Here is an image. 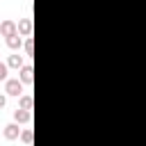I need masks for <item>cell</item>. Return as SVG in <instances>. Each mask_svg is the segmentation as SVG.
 Segmentation results:
<instances>
[{
  "label": "cell",
  "mask_w": 146,
  "mask_h": 146,
  "mask_svg": "<svg viewBox=\"0 0 146 146\" xmlns=\"http://www.w3.org/2000/svg\"><path fill=\"white\" fill-rule=\"evenodd\" d=\"M5 91L9 94V96H23V82L18 80V78H9V80H5Z\"/></svg>",
  "instance_id": "obj_1"
},
{
  "label": "cell",
  "mask_w": 146,
  "mask_h": 146,
  "mask_svg": "<svg viewBox=\"0 0 146 146\" xmlns=\"http://www.w3.org/2000/svg\"><path fill=\"white\" fill-rule=\"evenodd\" d=\"M0 34L7 39V36H11V34H18V23H14V21H2L0 23Z\"/></svg>",
  "instance_id": "obj_2"
},
{
  "label": "cell",
  "mask_w": 146,
  "mask_h": 146,
  "mask_svg": "<svg viewBox=\"0 0 146 146\" xmlns=\"http://www.w3.org/2000/svg\"><path fill=\"white\" fill-rule=\"evenodd\" d=\"M21 128H18V123L14 121V123H7L5 125V130H2V135H5V139H9V141H14V139H18L21 137Z\"/></svg>",
  "instance_id": "obj_3"
},
{
  "label": "cell",
  "mask_w": 146,
  "mask_h": 146,
  "mask_svg": "<svg viewBox=\"0 0 146 146\" xmlns=\"http://www.w3.org/2000/svg\"><path fill=\"white\" fill-rule=\"evenodd\" d=\"M18 73H21L18 80H21L23 84H32V82H34V68H32V64H25Z\"/></svg>",
  "instance_id": "obj_4"
},
{
  "label": "cell",
  "mask_w": 146,
  "mask_h": 146,
  "mask_svg": "<svg viewBox=\"0 0 146 146\" xmlns=\"http://www.w3.org/2000/svg\"><path fill=\"white\" fill-rule=\"evenodd\" d=\"M14 121H16V123H30V121H32V112L18 107V110L14 112Z\"/></svg>",
  "instance_id": "obj_5"
},
{
  "label": "cell",
  "mask_w": 146,
  "mask_h": 146,
  "mask_svg": "<svg viewBox=\"0 0 146 146\" xmlns=\"http://www.w3.org/2000/svg\"><path fill=\"white\" fill-rule=\"evenodd\" d=\"M18 34L21 36H30L32 34V18H21L18 21Z\"/></svg>",
  "instance_id": "obj_6"
},
{
  "label": "cell",
  "mask_w": 146,
  "mask_h": 146,
  "mask_svg": "<svg viewBox=\"0 0 146 146\" xmlns=\"http://www.w3.org/2000/svg\"><path fill=\"white\" fill-rule=\"evenodd\" d=\"M7 66H9V68H18V71H21V68L25 66V64H23V55H18V52H16V55H9Z\"/></svg>",
  "instance_id": "obj_7"
},
{
  "label": "cell",
  "mask_w": 146,
  "mask_h": 146,
  "mask_svg": "<svg viewBox=\"0 0 146 146\" xmlns=\"http://www.w3.org/2000/svg\"><path fill=\"white\" fill-rule=\"evenodd\" d=\"M21 46H23V36H21V34H11V36H7V48L18 50Z\"/></svg>",
  "instance_id": "obj_8"
},
{
  "label": "cell",
  "mask_w": 146,
  "mask_h": 146,
  "mask_svg": "<svg viewBox=\"0 0 146 146\" xmlns=\"http://www.w3.org/2000/svg\"><path fill=\"white\" fill-rule=\"evenodd\" d=\"M21 141H23L25 146H32V130H30V128H25V130L21 132Z\"/></svg>",
  "instance_id": "obj_9"
},
{
  "label": "cell",
  "mask_w": 146,
  "mask_h": 146,
  "mask_svg": "<svg viewBox=\"0 0 146 146\" xmlns=\"http://www.w3.org/2000/svg\"><path fill=\"white\" fill-rule=\"evenodd\" d=\"M23 48H25V55H34V41H32V36H27V39H25Z\"/></svg>",
  "instance_id": "obj_10"
},
{
  "label": "cell",
  "mask_w": 146,
  "mask_h": 146,
  "mask_svg": "<svg viewBox=\"0 0 146 146\" xmlns=\"http://www.w3.org/2000/svg\"><path fill=\"white\" fill-rule=\"evenodd\" d=\"M32 103H34L32 96H21V107H23V110H30V112H32Z\"/></svg>",
  "instance_id": "obj_11"
},
{
  "label": "cell",
  "mask_w": 146,
  "mask_h": 146,
  "mask_svg": "<svg viewBox=\"0 0 146 146\" xmlns=\"http://www.w3.org/2000/svg\"><path fill=\"white\" fill-rule=\"evenodd\" d=\"M7 71H9L7 62H0V80H9V78H7Z\"/></svg>",
  "instance_id": "obj_12"
},
{
  "label": "cell",
  "mask_w": 146,
  "mask_h": 146,
  "mask_svg": "<svg viewBox=\"0 0 146 146\" xmlns=\"http://www.w3.org/2000/svg\"><path fill=\"white\" fill-rule=\"evenodd\" d=\"M5 105H7V96H5V94H0V110H2Z\"/></svg>",
  "instance_id": "obj_13"
},
{
  "label": "cell",
  "mask_w": 146,
  "mask_h": 146,
  "mask_svg": "<svg viewBox=\"0 0 146 146\" xmlns=\"http://www.w3.org/2000/svg\"><path fill=\"white\" fill-rule=\"evenodd\" d=\"M0 23H2V21H0Z\"/></svg>",
  "instance_id": "obj_14"
}]
</instances>
